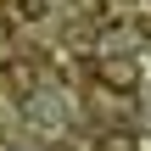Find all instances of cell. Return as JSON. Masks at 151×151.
Masks as SVG:
<instances>
[{"instance_id": "1", "label": "cell", "mask_w": 151, "mask_h": 151, "mask_svg": "<svg viewBox=\"0 0 151 151\" xmlns=\"http://www.w3.org/2000/svg\"><path fill=\"white\" fill-rule=\"evenodd\" d=\"M101 73H106V78H112L118 90H129V84H134V67H129V62H106Z\"/></svg>"}, {"instance_id": "2", "label": "cell", "mask_w": 151, "mask_h": 151, "mask_svg": "<svg viewBox=\"0 0 151 151\" xmlns=\"http://www.w3.org/2000/svg\"><path fill=\"white\" fill-rule=\"evenodd\" d=\"M17 11L22 17H39V0H17Z\"/></svg>"}, {"instance_id": "3", "label": "cell", "mask_w": 151, "mask_h": 151, "mask_svg": "<svg viewBox=\"0 0 151 151\" xmlns=\"http://www.w3.org/2000/svg\"><path fill=\"white\" fill-rule=\"evenodd\" d=\"M101 151H129V146H123V140H118V146H101Z\"/></svg>"}]
</instances>
